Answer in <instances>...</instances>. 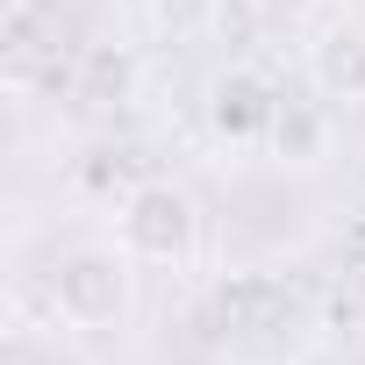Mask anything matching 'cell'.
<instances>
[{
  "instance_id": "5b68a950",
  "label": "cell",
  "mask_w": 365,
  "mask_h": 365,
  "mask_svg": "<svg viewBox=\"0 0 365 365\" xmlns=\"http://www.w3.org/2000/svg\"><path fill=\"white\" fill-rule=\"evenodd\" d=\"M215 315L222 329H279V315H294V294L272 272H230L215 287Z\"/></svg>"
},
{
  "instance_id": "ba28073f",
  "label": "cell",
  "mask_w": 365,
  "mask_h": 365,
  "mask_svg": "<svg viewBox=\"0 0 365 365\" xmlns=\"http://www.w3.org/2000/svg\"><path fill=\"white\" fill-rule=\"evenodd\" d=\"M150 22L172 43H201V36H215V0H150Z\"/></svg>"
},
{
  "instance_id": "52a82bcc",
  "label": "cell",
  "mask_w": 365,
  "mask_h": 365,
  "mask_svg": "<svg viewBox=\"0 0 365 365\" xmlns=\"http://www.w3.org/2000/svg\"><path fill=\"white\" fill-rule=\"evenodd\" d=\"M272 158H279V165H322V158H329V115L308 108V101H279Z\"/></svg>"
},
{
  "instance_id": "30bf717a",
  "label": "cell",
  "mask_w": 365,
  "mask_h": 365,
  "mask_svg": "<svg viewBox=\"0 0 365 365\" xmlns=\"http://www.w3.org/2000/svg\"><path fill=\"white\" fill-rule=\"evenodd\" d=\"M351 258H358V265H365V215H358V222H351Z\"/></svg>"
},
{
  "instance_id": "3957f363",
  "label": "cell",
  "mask_w": 365,
  "mask_h": 365,
  "mask_svg": "<svg viewBox=\"0 0 365 365\" xmlns=\"http://www.w3.org/2000/svg\"><path fill=\"white\" fill-rule=\"evenodd\" d=\"M272 122H279V93H272L251 65H230V72L208 86V129H215L230 150L272 143Z\"/></svg>"
},
{
  "instance_id": "8992f818",
  "label": "cell",
  "mask_w": 365,
  "mask_h": 365,
  "mask_svg": "<svg viewBox=\"0 0 365 365\" xmlns=\"http://www.w3.org/2000/svg\"><path fill=\"white\" fill-rule=\"evenodd\" d=\"M129 86H136V58H129L122 43H86V51H79L72 101H86V108H115V101H129Z\"/></svg>"
},
{
  "instance_id": "277c9868",
  "label": "cell",
  "mask_w": 365,
  "mask_h": 365,
  "mask_svg": "<svg viewBox=\"0 0 365 365\" xmlns=\"http://www.w3.org/2000/svg\"><path fill=\"white\" fill-rule=\"evenodd\" d=\"M308 86L322 101H344V108L365 101V22L358 15H336L308 36Z\"/></svg>"
},
{
  "instance_id": "9c48e42d",
  "label": "cell",
  "mask_w": 365,
  "mask_h": 365,
  "mask_svg": "<svg viewBox=\"0 0 365 365\" xmlns=\"http://www.w3.org/2000/svg\"><path fill=\"white\" fill-rule=\"evenodd\" d=\"M258 22H265V0H215V36L251 43V36H258Z\"/></svg>"
},
{
  "instance_id": "7a4b0ae2",
  "label": "cell",
  "mask_w": 365,
  "mask_h": 365,
  "mask_svg": "<svg viewBox=\"0 0 365 365\" xmlns=\"http://www.w3.org/2000/svg\"><path fill=\"white\" fill-rule=\"evenodd\" d=\"M51 308L72 329H115L136 308V258L122 244H79L51 272Z\"/></svg>"
},
{
  "instance_id": "6da1fadb",
  "label": "cell",
  "mask_w": 365,
  "mask_h": 365,
  "mask_svg": "<svg viewBox=\"0 0 365 365\" xmlns=\"http://www.w3.org/2000/svg\"><path fill=\"white\" fill-rule=\"evenodd\" d=\"M115 244L136 258V265H187L201 251V208L187 187H172V179H136V187L115 201Z\"/></svg>"
}]
</instances>
